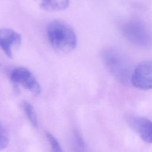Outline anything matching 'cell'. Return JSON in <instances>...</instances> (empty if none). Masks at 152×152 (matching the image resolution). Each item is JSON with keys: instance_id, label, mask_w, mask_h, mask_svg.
Returning a JSON list of instances; mask_svg holds the SVG:
<instances>
[{"instance_id": "7c38bea8", "label": "cell", "mask_w": 152, "mask_h": 152, "mask_svg": "<svg viewBox=\"0 0 152 152\" xmlns=\"http://www.w3.org/2000/svg\"><path fill=\"white\" fill-rule=\"evenodd\" d=\"M9 138L3 125L0 122V150L6 148L8 144Z\"/></svg>"}, {"instance_id": "277c9868", "label": "cell", "mask_w": 152, "mask_h": 152, "mask_svg": "<svg viewBox=\"0 0 152 152\" xmlns=\"http://www.w3.org/2000/svg\"><path fill=\"white\" fill-rule=\"evenodd\" d=\"M10 78L14 86H21L35 95L40 92V86L31 72L26 68L18 67L12 69L10 74Z\"/></svg>"}, {"instance_id": "4fadbf2b", "label": "cell", "mask_w": 152, "mask_h": 152, "mask_svg": "<svg viewBox=\"0 0 152 152\" xmlns=\"http://www.w3.org/2000/svg\"><path fill=\"white\" fill-rule=\"evenodd\" d=\"M0 66H1V64H0Z\"/></svg>"}, {"instance_id": "9c48e42d", "label": "cell", "mask_w": 152, "mask_h": 152, "mask_svg": "<svg viewBox=\"0 0 152 152\" xmlns=\"http://www.w3.org/2000/svg\"><path fill=\"white\" fill-rule=\"evenodd\" d=\"M21 106L31 124L34 127H37L38 125L37 118L32 105L27 101H23Z\"/></svg>"}, {"instance_id": "ba28073f", "label": "cell", "mask_w": 152, "mask_h": 152, "mask_svg": "<svg viewBox=\"0 0 152 152\" xmlns=\"http://www.w3.org/2000/svg\"><path fill=\"white\" fill-rule=\"evenodd\" d=\"M40 8L47 11H58L66 9L69 0H34Z\"/></svg>"}, {"instance_id": "52a82bcc", "label": "cell", "mask_w": 152, "mask_h": 152, "mask_svg": "<svg viewBox=\"0 0 152 152\" xmlns=\"http://www.w3.org/2000/svg\"><path fill=\"white\" fill-rule=\"evenodd\" d=\"M21 35L9 28L0 29V48L10 58H12V48L21 44Z\"/></svg>"}, {"instance_id": "8fae6325", "label": "cell", "mask_w": 152, "mask_h": 152, "mask_svg": "<svg viewBox=\"0 0 152 152\" xmlns=\"http://www.w3.org/2000/svg\"><path fill=\"white\" fill-rule=\"evenodd\" d=\"M46 138L50 145L52 152H63L57 139L50 132H46Z\"/></svg>"}, {"instance_id": "7a4b0ae2", "label": "cell", "mask_w": 152, "mask_h": 152, "mask_svg": "<svg viewBox=\"0 0 152 152\" xmlns=\"http://www.w3.org/2000/svg\"><path fill=\"white\" fill-rule=\"evenodd\" d=\"M47 35L52 47L59 53H68L77 46V39L74 31L62 21L50 23L47 27Z\"/></svg>"}, {"instance_id": "3957f363", "label": "cell", "mask_w": 152, "mask_h": 152, "mask_svg": "<svg viewBox=\"0 0 152 152\" xmlns=\"http://www.w3.org/2000/svg\"><path fill=\"white\" fill-rule=\"evenodd\" d=\"M122 35L131 43L141 49L152 48V33L147 26L137 18H129L119 25Z\"/></svg>"}, {"instance_id": "8992f818", "label": "cell", "mask_w": 152, "mask_h": 152, "mask_svg": "<svg viewBox=\"0 0 152 152\" xmlns=\"http://www.w3.org/2000/svg\"><path fill=\"white\" fill-rule=\"evenodd\" d=\"M128 124L145 142L152 144V121L139 116L128 118Z\"/></svg>"}, {"instance_id": "6da1fadb", "label": "cell", "mask_w": 152, "mask_h": 152, "mask_svg": "<svg viewBox=\"0 0 152 152\" xmlns=\"http://www.w3.org/2000/svg\"><path fill=\"white\" fill-rule=\"evenodd\" d=\"M101 58L104 66L112 76L122 84L131 82L132 71L125 55L119 49L109 47L102 50Z\"/></svg>"}, {"instance_id": "5b68a950", "label": "cell", "mask_w": 152, "mask_h": 152, "mask_svg": "<svg viewBox=\"0 0 152 152\" xmlns=\"http://www.w3.org/2000/svg\"><path fill=\"white\" fill-rule=\"evenodd\" d=\"M131 83L140 90L152 89V60L141 62L135 66L132 72Z\"/></svg>"}, {"instance_id": "30bf717a", "label": "cell", "mask_w": 152, "mask_h": 152, "mask_svg": "<svg viewBox=\"0 0 152 152\" xmlns=\"http://www.w3.org/2000/svg\"><path fill=\"white\" fill-rule=\"evenodd\" d=\"M73 148L74 152H85L84 141L77 132H74L73 137Z\"/></svg>"}]
</instances>
